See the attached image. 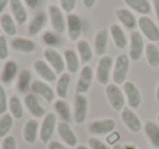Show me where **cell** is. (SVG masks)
Returning <instances> with one entry per match:
<instances>
[{"label": "cell", "instance_id": "cell-1", "mask_svg": "<svg viewBox=\"0 0 159 149\" xmlns=\"http://www.w3.org/2000/svg\"><path fill=\"white\" fill-rule=\"evenodd\" d=\"M129 70H130V57L125 53H121L116 58V61L113 63L112 79L115 84L120 85L125 83Z\"/></svg>", "mask_w": 159, "mask_h": 149}, {"label": "cell", "instance_id": "cell-2", "mask_svg": "<svg viewBox=\"0 0 159 149\" xmlns=\"http://www.w3.org/2000/svg\"><path fill=\"white\" fill-rule=\"evenodd\" d=\"M106 97L109 101V105L111 106L116 111H122L125 105V97L122 90L117 84H108L106 86Z\"/></svg>", "mask_w": 159, "mask_h": 149}, {"label": "cell", "instance_id": "cell-3", "mask_svg": "<svg viewBox=\"0 0 159 149\" xmlns=\"http://www.w3.org/2000/svg\"><path fill=\"white\" fill-rule=\"evenodd\" d=\"M57 127V116L53 112H49V113L45 114L43 122L39 127V139L44 144H48L51 140V136H52L55 129Z\"/></svg>", "mask_w": 159, "mask_h": 149}, {"label": "cell", "instance_id": "cell-4", "mask_svg": "<svg viewBox=\"0 0 159 149\" xmlns=\"http://www.w3.org/2000/svg\"><path fill=\"white\" fill-rule=\"evenodd\" d=\"M137 25H139L142 34L150 43L159 42V27L149 16H142L137 21Z\"/></svg>", "mask_w": 159, "mask_h": 149}, {"label": "cell", "instance_id": "cell-5", "mask_svg": "<svg viewBox=\"0 0 159 149\" xmlns=\"http://www.w3.org/2000/svg\"><path fill=\"white\" fill-rule=\"evenodd\" d=\"M113 65V60L110 56H102L99 59L96 68V79L100 85H108L110 79L111 69Z\"/></svg>", "mask_w": 159, "mask_h": 149}, {"label": "cell", "instance_id": "cell-6", "mask_svg": "<svg viewBox=\"0 0 159 149\" xmlns=\"http://www.w3.org/2000/svg\"><path fill=\"white\" fill-rule=\"evenodd\" d=\"M145 50L143 35L141 32L132 31L130 33V49H129V57L133 61H139L143 56Z\"/></svg>", "mask_w": 159, "mask_h": 149}, {"label": "cell", "instance_id": "cell-7", "mask_svg": "<svg viewBox=\"0 0 159 149\" xmlns=\"http://www.w3.org/2000/svg\"><path fill=\"white\" fill-rule=\"evenodd\" d=\"M43 55H44V58L46 59L47 63L51 66V69L55 71L56 74L57 73L62 74L64 68H66V63H64V59L60 55V52H58L56 49L51 48V47H48L44 50Z\"/></svg>", "mask_w": 159, "mask_h": 149}, {"label": "cell", "instance_id": "cell-8", "mask_svg": "<svg viewBox=\"0 0 159 149\" xmlns=\"http://www.w3.org/2000/svg\"><path fill=\"white\" fill-rule=\"evenodd\" d=\"M87 112H89V99L85 95L76 94L74 98V110L73 115L76 123L81 124L86 120Z\"/></svg>", "mask_w": 159, "mask_h": 149}, {"label": "cell", "instance_id": "cell-9", "mask_svg": "<svg viewBox=\"0 0 159 149\" xmlns=\"http://www.w3.org/2000/svg\"><path fill=\"white\" fill-rule=\"evenodd\" d=\"M116 121L113 119L96 120L89 124V129L93 135H108L116 129Z\"/></svg>", "mask_w": 159, "mask_h": 149}, {"label": "cell", "instance_id": "cell-10", "mask_svg": "<svg viewBox=\"0 0 159 149\" xmlns=\"http://www.w3.org/2000/svg\"><path fill=\"white\" fill-rule=\"evenodd\" d=\"M123 92L125 95L126 101L131 109H137L142 103V96L137 86L133 82H125L123 84Z\"/></svg>", "mask_w": 159, "mask_h": 149}, {"label": "cell", "instance_id": "cell-11", "mask_svg": "<svg viewBox=\"0 0 159 149\" xmlns=\"http://www.w3.org/2000/svg\"><path fill=\"white\" fill-rule=\"evenodd\" d=\"M121 120L125 127L132 133H139L142 129V122L131 108L124 107L121 111Z\"/></svg>", "mask_w": 159, "mask_h": 149}, {"label": "cell", "instance_id": "cell-12", "mask_svg": "<svg viewBox=\"0 0 159 149\" xmlns=\"http://www.w3.org/2000/svg\"><path fill=\"white\" fill-rule=\"evenodd\" d=\"M48 16L50 20V24L53 31L58 34H61L66 31V22L62 14L61 10L57 6H49L48 7Z\"/></svg>", "mask_w": 159, "mask_h": 149}, {"label": "cell", "instance_id": "cell-13", "mask_svg": "<svg viewBox=\"0 0 159 149\" xmlns=\"http://www.w3.org/2000/svg\"><path fill=\"white\" fill-rule=\"evenodd\" d=\"M93 69L89 65H84L80 72V76L76 83V93L77 94H86L89 90L93 82Z\"/></svg>", "mask_w": 159, "mask_h": 149}, {"label": "cell", "instance_id": "cell-14", "mask_svg": "<svg viewBox=\"0 0 159 149\" xmlns=\"http://www.w3.org/2000/svg\"><path fill=\"white\" fill-rule=\"evenodd\" d=\"M66 32L72 42H77L82 33V22L77 14L70 13L66 16Z\"/></svg>", "mask_w": 159, "mask_h": 149}, {"label": "cell", "instance_id": "cell-15", "mask_svg": "<svg viewBox=\"0 0 159 149\" xmlns=\"http://www.w3.org/2000/svg\"><path fill=\"white\" fill-rule=\"evenodd\" d=\"M56 129H57L58 135H59V137L61 138V140L64 144H66L68 146L71 147L76 146L77 137L68 122L61 121V122L57 123V127Z\"/></svg>", "mask_w": 159, "mask_h": 149}, {"label": "cell", "instance_id": "cell-16", "mask_svg": "<svg viewBox=\"0 0 159 149\" xmlns=\"http://www.w3.org/2000/svg\"><path fill=\"white\" fill-rule=\"evenodd\" d=\"M34 70L35 72L38 74V76H40L45 82H55L57 79V75H56V72L51 69V66L47 63L44 60H36L33 64Z\"/></svg>", "mask_w": 159, "mask_h": 149}, {"label": "cell", "instance_id": "cell-17", "mask_svg": "<svg viewBox=\"0 0 159 149\" xmlns=\"http://www.w3.org/2000/svg\"><path fill=\"white\" fill-rule=\"evenodd\" d=\"M31 88L35 94H37L38 96L44 98L47 102H51L55 99V92L46 82L36 79V81H34L32 83Z\"/></svg>", "mask_w": 159, "mask_h": 149}, {"label": "cell", "instance_id": "cell-18", "mask_svg": "<svg viewBox=\"0 0 159 149\" xmlns=\"http://www.w3.org/2000/svg\"><path fill=\"white\" fill-rule=\"evenodd\" d=\"M39 133V124L35 119H30L23 126V138L30 145L35 144Z\"/></svg>", "mask_w": 159, "mask_h": 149}, {"label": "cell", "instance_id": "cell-19", "mask_svg": "<svg viewBox=\"0 0 159 149\" xmlns=\"http://www.w3.org/2000/svg\"><path fill=\"white\" fill-rule=\"evenodd\" d=\"M25 107L27 108L29 112L35 118H43L45 116V108L39 103L38 99L34 94H26L24 97Z\"/></svg>", "mask_w": 159, "mask_h": 149}, {"label": "cell", "instance_id": "cell-20", "mask_svg": "<svg viewBox=\"0 0 159 149\" xmlns=\"http://www.w3.org/2000/svg\"><path fill=\"white\" fill-rule=\"evenodd\" d=\"M116 16H117L118 21L123 25L125 29L134 31L135 27L137 26V21L134 14L130 11L129 9L125 8H120L116 11Z\"/></svg>", "mask_w": 159, "mask_h": 149}, {"label": "cell", "instance_id": "cell-21", "mask_svg": "<svg viewBox=\"0 0 159 149\" xmlns=\"http://www.w3.org/2000/svg\"><path fill=\"white\" fill-rule=\"evenodd\" d=\"M10 10L13 14V19L19 25H23L27 20V11L22 0H10Z\"/></svg>", "mask_w": 159, "mask_h": 149}, {"label": "cell", "instance_id": "cell-22", "mask_svg": "<svg viewBox=\"0 0 159 149\" xmlns=\"http://www.w3.org/2000/svg\"><path fill=\"white\" fill-rule=\"evenodd\" d=\"M11 47L16 51L22 53L33 52L36 48V44L32 39L24 37H14L11 40Z\"/></svg>", "mask_w": 159, "mask_h": 149}, {"label": "cell", "instance_id": "cell-23", "mask_svg": "<svg viewBox=\"0 0 159 149\" xmlns=\"http://www.w3.org/2000/svg\"><path fill=\"white\" fill-rule=\"evenodd\" d=\"M110 35L112 37V40L115 43V46L119 49H124L128 45V38L125 36V33L122 29V27L119 24H112L110 26Z\"/></svg>", "mask_w": 159, "mask_h": 149}, {"label": "cell", "instance_id": "cell-24", "mask_svg": "<svg viewBox=\"0 0 159 149\" xmlns=\"http://www.w3.org/2000/svg\"><path fill=\"white\" fill-rule=\"evenodd\" d=\"M144 133L152 146L159 149V126L152 121H147L144 125Z\"/></svg>", "mask_w": 159, "mask_h": 149}, {"label": "cell", "instance_id": "cell-25", "mask_svg": "<svg viewBox=\"0 0 159 149\" xmlns=\"http://www.w3.org/2000/svg\"><path fill=\"white\" fill-rule=\"evenodd\" d=\"M16 74H18V63L14 60H8L5 63L2 69V73H1V81L2 83L11 84L14 81Z\"/></svg>", "mask_w": 159, "mask_h": 149}, {"label": "cell", "instance_id": "cell-26", "mask_svg": "<svg viewBox=\"0 0 159 149\" xmlns=\"http://www.w3.org/2000/svg\"><path fill=\"white\" fill-rule=\"evenodd\" d=\"M108 45V32L106 29H100L94 37V49L98 56H105Z\"/></svg>", "mask_w": 159, "mask_h": 149}, {"label": "cell", "instance_id": "cell-27", "mask_svg": "<svg viewBox=\"0 0 159 149\" xmlns=\"http://www.w3.org/2000/svg\"><path fill=\"white\" fill-rule=\"evenodd\" d=\"M63 59L66 63V69L69 73H76L80 68V60L77 53L72 49H66L63 52Z\"/></svg>", "mask_w": 159, "mask_h": 149}, {"label": "cell", "instance_id": "cell-28", "mask_svg": "<svg viewBox=\"0 0 159 149\" xmlns=\"http://www.w3.org/2000/svg\"><path fill=\"white\" fill-rule=\"evenodd\" d=\"M46 22H47L46 14L43 13V12L37 13L32 19L29 26H27V32H29V34L31 36L37 35V34L44 29V26L46 25Z\"/></svg>", "mask_w": 159, "mask_h": 149}, {"label": "cell", "instance_id": "cell-29", "mask_svg": "<svg viewBox=\"0 0 159 149\" xmlns=\"http://www.w3.org/2000/svg\"><path fill=\"white\" fill-rule=\"evenodd\" d=\"M76 49L81 62L84 65H86V63H89L93 58V50H92L89 44L85 39H79L76 42Z\"/></svg>", "mask_w": 159, "mask_h": 149}, {"label": "cell", "instance_id": "cell-30", "mask_svg": "<svg viewBox=\"0 0 159 149\" xmlns=\"http://www.w3.org/2000/svg\"><path fill=\"white\" fill-rule=\"evenodd\" d=\"M124 3L130 7V9L134 10L139 14H149L152 11V7L148 0H123Z\"/></svg>", "mask_w": 159, "mask_h": 149}, {"label": "cell", "instance_id": "cell-31", "mask_svg": "<svg viewBox=\"0 0 159 149\" xmlns=\"http://www.w3.org/2000/svg\"><path fill=\"white\" fill-rule=\"evenodd\" d=\"M145 56L149 66L157 68L159 65V49L154 43H148L145 46Z\"/></svg>", "mask_w": 159, "mask_h": 149}, {"label": "cell", "instance_id": "cell-32", "mask_svg": "<svg viewBox=\"0 0 159 149\" xmlns=\"http://www.w3.org/2000/svg\"><path fill=\"white\" fill-rule=\"evenodd\" d=\"M71 77L69 73H62L60 77L57 79V85H56V94L60 99H64L68 96V89L70 86Z\"/></svg>", "mask_w": 159, "mask_h": 149}, {"label": "cell", "instance_id": "cell-33", "mask_svg": "<svg viewBox=\"0 0 159 149\" xmlns=\"http://www.w3.org/2000/svg\"><path fill=\"white\" fill-rule=\"evenodd\" d=\"M0 27L9 36H14L16 34V21L8 13H2L0 16Z\"/></svg>", "mask_w": 159, "mask_h": 149}, {"label": "cell", "instance_id": "cell-34", "mask_svg": "<svg viewBox=\"0 0 159 149\" xmlns=\"http://www.w3.org/2000/svg\"><path fill=\"white\" fill-rule=\"evenodd\" d=\"M9 110L10 114L13 116L14 119H21L24 114V109H23V105L21 99L18 96L13 95V96L10 97L9 99Z\"/></svg>", "mask_w": 159, "mask_h": 149}, {"label": "cell", "instance_id": "cell-35", "mask_svg": "<svg viewBox=\"0 0 159 149\" xmlns=\"http://www.w3.org/2000/svg\"><path fill=\"white\" fill-rule=\"evenodd\" d=\"M55 109L63 122H70L71 120V110L70 105L64 99H58L55 102Z\"/></svg>", "mask_w": 159, "mask_h": 149}, {"label": "cell", "instance_id": "cell-36", "mask_svg": "<svg viewBox=\"0 0 159 149\" xmlns=\"http://www.w3.org/2000/svg\"><path fill=\"white\" fill-rule=\"evenodd\" d=\"M31 79H32V74L31 71L24 69L20 72L18 77V89L20 93H25L30 87V84H31Z\"/></svg>", "mask_w": 159, "mask_h": 149}, {"label": "cell", "instance_id": "cell-37", "mask_svg": "<svg viewBox=\"0 0 159 149\" xmlns=\"http://www.w3.org/2000/svg\"><path fill=\"white\" fill-rule=\"evenodd\" d=\"M13 125V116L10 113H5L0 116V137L8 136Z\"/></svg>", "mask_w": 159, "mask_h": 149}, {"label": "cell", "instance_id": "cell-38", "mask_svg": "<svg viewBox=\"0 0 159 149\" xmlns=\"http://www.w3.org/2000/svg\"><path fill=\"white\" fill-rule=\"evenodd\" d=\"M43 40L46 45L50 46L52 48V46H57L59 44V37L56 33L51 31H46L43 35Z\"/></svg>", "mask_w": 159, "mask_h": 149}, {"label": "cell", "instance_id": "cell-39", "mask_svg": "<svg viewBox=\"0 0 159 149\" xmlns=\"http://www.w3.org/2000/svg\"><path fill=\"white\" fill-rule=\"evenodd\" d=\"M8 109V99H7V94H6L5 87L2 86V84L0 83V114L6 113Z\"/></svg>", "mask_w": 159, "mask_h": 149}, {"label": "cell", "instance_id": "cell-40", "mask_svg": "<svg viewBox=\"0 0 159 149\" xmlns=\"http://www.w3.org/2000/svg\"><path fill=\"white\" fill-rule=\"evenodd\" d=\"M9 56V48L6 36L0 35V60H6Z\"/></svg>", "mask_w": 159, "mask_h": 149}, {"label": "cell", "instance_id": "cell-41", "mask_svg": "<svg viewBox=\"0 0 159 149\" xmlns=\"http://www.w3.org/2000/svg\"><path fill=\"white\" fill-rule=\"evenodd\" d=\"M60 1V7H61L62 11L66 13L70 14L73 12L76 6V0H59Z\"/></svg>", "mask_w": 159, "mask_h": 149}, {"label": "cell", "instance_id": "cell-42", "mask_svg": "<svg viewBox=\"0 0 159 149\" xmlns=\"http://www.w3.org/2000/svg\"><path fill=\"white\" fill-rule=\"evenodd\" d=\"M87 142H89V147L91 149H110L108 145L96 137H89Z\"/></svg>", "mask_w": 159, "mask_h": 149}, {"label": "cell", "instance_id": "cell-43", "mask_svg": "<svg viewBox=\"0 0 159 149\" xmlns=\"http://www.w3.org/2000/svg\"><path fill=\"white\" fill-rule=\"evenodd\" d=\"M1 149H16V139L14 136L8 135L3 138Z\"/></svg>", "mask_w": 159, "mask_h": 149}, {"label": "cell", "instance_id": "cell-44", "mask_svg": "<svg viewBox=\"0 0 159 149\" xmlns=\"http://www.w3.org/2000/svg\"><path fill=\"white\" fill-rule=\"evenodd\" d=\"M119 139H120V135H119V133H118V132H116V131H113L112 133L108 134V135H107V137H106V140H107V142H108L109 145L118 144L117 142H119Z\"/></svg>", "mask_w": 159, "mask_h": 149}, {"label": "cell", "instance_id": "cell-45", "mask_svg": "<svg viewBox=\"0 0 159 149\" xmlns=\"http://www.w3.org/2000/svg\"><path fill=\"white\" fill-rule=\"evenodd\" d=\"M47 147H48V149H69L66 145L61 144L58 140H50L47 144Z\"/></svg>", "mask_w": 159, "mask_h": 149}, {"label": "cell", "instance_id": "cell-46", "mask_svg": "<svg viewBox=\"0 0 159 149\" xmlns=\"http://www.w3.org/2000/svg\"><path fill=\"white\" fill-rule=\"evenodd\" d=\"M23 2H24L29 8H31V9H35V8L38 6L39 0H23Z\"/></svg>", "mask_w": 159, "mask_h": 149}, {"label": "cell", "instance_id": "cell-47", "mask_svg": "<svg viewBox=\"0 0 159 149\" xmlns=\"http://www.w3.org/2000/svg\"><path fill=\"white\" fill-rule=\"evenodd\" d=\"M10 0H0V16L2 14L3 10L7 8V6L9 5Z\"/></svg>", "mask_w": 159, "mask_h": 149}, {"label": "cell", "instance_id": "cell-48", "mask_svg": "<svg viewBox=\"0 0 159 149\" xmlns=\"http://www.w3.org/2000/svg\"><path fill=\"white\" fill-rule=\"evenodd\" d=\"M152 3H154V9H155V13H156V18L159 22V0H152Z\"/></svg>", "mask_w": 159, "mask_h": 149}, {"label": "cell", "instance_id": "cell-49", "mask_svg": "<svg viewBox=\"0 0 159 149\" xmlns=\"http://www.w3.org/2000/svg\"><path fill=\"white\" fill-rule=\"evenodd\" d=\"M83 1V5L85 6V8H92L94 5H95L96 0H82Z\"/></svg>", "mask_w": 159, "mask_h": 149}, {"label": "cell", "instance_id": "cell-50", "mask_svg": "<svg viewBox=\"0 0 159 149\" xmlns=\"http://www.w3.org/2000/svg\"><path fill=\"white\" fill-rule=\"evenodd\" d=\"M112 149H124V146H122L121 144H116L113 145Z\"/></svg>", "mask_w": 159, "mask_h": 149}, {"label": "cell", "instance_id": "cell-51", "mask_svg": "<svg viewBox=\"0 0 159 149\" xmlns=\"http://www.w3.org/2000/svg\"><path fill=\"white\" fill-rule=\"evenodd\" d=\"M156 100L159 102V83L157 85V88H156Z\"/></svg>", "mask_w": 159, "mask_h": 149}, {"label": "cell", "instance_id": "cell-52", "mask_svg": "<svg viewBox=\"0 0 159 149\" xmlns=\"http://www.w3.org/2000/svg\"><path fill=\"white\" fill-rule=\"evenodd\" d=\"M76 149H87V147L83 146V145H79V146L76 147Z\"/></svg>", "mask_w": 159, "mask_h": 149}, {"label": "cell", "instance_id": "cell-53", "mask_svg": "<svg viewBox=\"0 0 159 149\" xmlns=\"http://www.w3.org/2000/svg\"><path fill=\"white\" fill-rule=\"evenodd\" d=\"M157 121H158V123H159V113H158V115H157Z\"/></svg>", "mask_w": 159, "mask_h": 149}, {"label": "cell", "instance_id": "cell-54", "mask_svg": "<svg viewBox=\"0 0 159 149\" xmlns=\"http://www.w3.org/2000/svg\"><path fill=\"white\" fill-rule=\"evenodd\" d=\"M0 32H1V27H0Z\"/></svg>", "mask_w": 159, "mask_h": 149}]
</instances>
